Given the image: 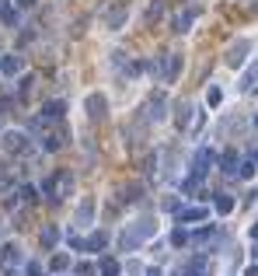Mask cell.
I'll return each mask as SVG.
<instances>
[{
  "label": "cell",
  "instance_id": "cell-10",
  "mask_svg": "<svg viewBox=\"0 0 258 276\" xmlns=\"http://www.w3.org/2000/svg\"><path fill=\"white\" fill-rule=\"evenodd\" d=\"M28 4H35V0H21V7H28Z\"/></svg>",
  "mask_w": 258,
  "mask_h": 276
},
{
  "label": "cell",
  "instance_id": "cell-9",
  "mask_svg": "<svg viewBox=\"0 0 258 276\" xmlns=\"http://www.w3.org/2000/svg\"><path fill=\"white\" fill-rule=\"evenodd\" d=\"M56 238H60V235H56V231H53V227H49V231H45V235H42V241H45V245H53V241H56Z\"/></svg>",
  "mask_w": 258,
  "mask_h": 276
},
{
  "label": "cell",
  "instance_id": "cell-8",
  "mask_svg": "<svg viewBox=\"0 0 258 276\" xmlns=\"http://www.w3.org/2000/svg\"><path fill=\"white\" fill-rule=\"evenodd\" d=\"M160 11H164V7H160V0H157V4L150 7V14H147V18H150V21H157V18H160Z\"/></svg>",
  "mask_w": 258,
  "mask_h": 276
},
{
  "label": "cell",
  "instance_id": "cell-3",
  "mask_svg": "<svg viewBox=\"0 0 258 276\" xmlns=\"http://www.w3.org/2000/svg\"><path fill=\"white\" fill-rule=\"evenodd\" d=\"M87 109H91L95 119H101L105 116V98H101V95H91V98H87Z\"/></svg>",
  "mask_w": 258,
  "mask_h": 276
},
{
  "label": "cell",
  "instance_id": "cell-5",
  "mask_svg": "<svg viewBox=\"0 0 258 276\" xmlns=\"http://www.w3.org/2000/svg\"><path fill=\"white\" fill-rule=\"evenodd\" d=\"M192 18H196V11H185V14H178V21H175V28H178V32H185V28L192 25Z\"/></svg>",
  "mask_w": 258,
  "mask_h": 276
},
{
  "label": "cell",
  "instance_id": "cell-2",
  "mask_svg": "<svg viewBox=\"0 0 258 276\" xmlns=\"http://www.w3.org/2000/svg\"><path fill=\"white\" fill-rule=\"evenodd\" d=\"M21 56H4L0 59V74H7V77H14V74H21Z\"/></svg>",
  "mask_w": 258,
  "mask_h": 276
},
{
  "label": "cell",
  "instance_id": "cell-1",
  "mask_svg": "<svg viewBox=\"0 0 258 276\" xmlns=\"http://www.w3.org/2000/svg\"><path fill=\"white\" fill-rule=\"evenodd\" d=\"M0 147H4V151H11V154H18L21 147H25V137L11 130V133H4V140H0Z\"/></svg>",
  "mask_w": 258,
  "mask_h": 276
},
{
  "label": "cell",
  "instance_id": "cell-4",
  "mask_svg": "<svg viewBox=\"0 0 258 276\" xmlns=\"http://www.w3.org/2000/svg\"><path fill=\"white\" fill-rule=\"evenodd\" d=\"M126 18H129V11H126V7H115V11H108V28H119Z\"/></svg>",
  "mask_w": 258,
  "mask_h": 276
},
{
  "label": "cell",
  "instance_id": "cell-6",
  "mask_svg": "<svg viewBox=\"0 0 258 276\" xmlns=\"http://www.w3.org/2000/svg\"><path fill=\"white\" fill-rule=\"evenodd\" d=\"M45 116H49V119L63 116V101H49V105H45Z\"/></svg>",
  "mask_w": 258,
  "mask_h": 276
},
{
  "label": "cell",
  "instance_id": "cell-7",
  "mask_svg": "<svg viewBox=\"0 0 258 276\" xmlns=\"http://www.w3.org/2000/svg\"><path fill=\"white\" fill-rule=\"evenodd\" d=\"M199 217H206V210H185V220H199Z\"/></svg>",
  "mask_w": 258,
  "mask_h": 276
}]
</instances>
